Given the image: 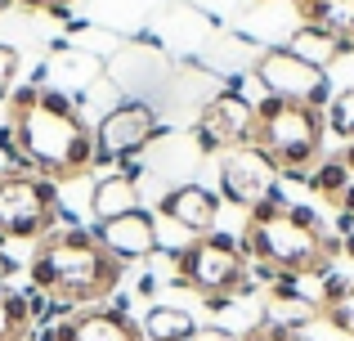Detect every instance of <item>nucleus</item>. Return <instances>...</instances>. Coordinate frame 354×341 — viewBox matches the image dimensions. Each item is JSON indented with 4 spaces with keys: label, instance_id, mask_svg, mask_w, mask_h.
Masks as SVG:
<instances>
[{
    "label": "nucleus",
    "instance_id": "obj_24",
    "mask_svg": "<svg viewBox=\"0 0 354 341\" xmlns=\"http://www.w3.org/2000/svg\"><path fill=\"white\" fill-rule=\"evenodd\" d=\"M189 341H242V333H234V328H193Z\"/></svg>",
    "mask_w": 354,
    "mask_h": 341
},
{
    "label": "nucleus",
    "instance_id": "obj_5",
    "mask_svg": "<svg viewBox=\"0 0 354 341\" xmlns=\"http://www.w3.org/2000/svg\"><path fill=\"white\" fill-rule=\"evenodd\" d=\"M175 283L198 292L202 301L211 297H251V261L238 238L229 234H202L175 252Z\"/></svg>",
    "mask_w": 354,
    "mask_h": 341
},
{
    "label": "nucleus",
    "instance_id": "obj_2",
    "mask_svg": "<svg viewBox=\"0 0 354 341\" xmlns=\"http://www.w3.org/2000/svg\"><path fill=\"white\" fill-rule=\"evenodd\" d=\"M238 243L251 261V274H260L265 283L328 279L332 256L341 252V238H332L310 207H287L283 198L247 211V225H242Z\"/></svg>",
    "mask_w": 354,
    "mask_h": 341
},
{
    "label": "nucleus",
    "instance_id": "obj_25",
    "mask_svg": "<svg viewBox=\"0 0 354 341\" xmlns=\"http://www.w3.org/2000/svg\"><path fill=\"white\" fill-rule=\"evenodd\" d=\"M18 5H27V9H45V14H63L72 0H18Z\"/></svg>",
    "mask_w": 354,
    "mask_h": 341
},
{
    "label": "nucleus",
    "instance_id": "obj_21",
    "mask_svg": "<svg viewBox=\"0 0 354 341\" xmlns=\"http://www.w3.org/2000/svg\"><path fill=\"white\" fill-rule=\"evenodd\" d=\"M323 319H328V324L337 328L341 337H354V279H350L346 297H341V301H332V306L323 310Z\"/></svg>",
    "mask_w": 354,
    "mask_h": 341
},
{
    "label": "nucleus",
    "instance_id": "obj_11",
    "mask_svg": "<svg viewBox=\"0 0 354 341\" xmlns=\"http://www.w3.org/2000/svg\"><path fill=\"white\" fill-rule=\"evenodd\" d=\"M54 341H144L139 324L117 306H86L54 324Z\"/></svg>",
    "mask_w": 354,
    "mask_h": 341
},
{
    "label": "nucleus",
    "instance_id": "obj_26",
    "mask_svg": "<svg viewBox=\"0 0 354 341\" xmlns=\"http://www.w3.org/2000/svg\"><path fill=\"white\" fill-rule=\"evenodd\" d=\"M9 274H14V261H9V252H5V247H0V288H5V283H9Z\"/></svg>",
    "mask_w": 354,
    "mask_h": 341
},
{
    "label": "nucleus",
    "instance_id": "obj_9",
    "mask_svg": "<svg viewBox=\"0 0 354 341\" xmlns=\"http://www.w3.org/2000/svg\"><path fill=\"white\" fill-rule=\"evenodd\" d=\"M251 131H256V104L242 99L238 90H220L202 104L198 126H193V140H198L202 153H229L251 144Z\"/></svg>",
    "mask_w": 354,
    "mask_h": 341
},
{
    "label": "nucleus",
    "instance_id": "obj_12",
    "mask_svg": "<svg viewBox=\"0 0 354 341\" xmlns=\"http://www.w3.org/2000/svg\"><path fill=\"white\" fill-rule=\"evenodd\" d=\"M157 211H162V220H171L175 229H184L189 238L216 234V225H220V198L207 184H175L171 193H162Z\"/></svg>",
    "mask_w": 354,
    "mask_h": 341
},
{
    "label": "nucleus",
    "instance_id": "obj_13",
    "mask_svg": "<svg viewBox=\"0 0 354 341\" xmlns=\"http://www.w3.org/2000/svg\"><path fill=\"white\" fill-rule=\"evenodd\" d=\"M95 238L117 256L121 265H135V261H148L157 252V220L153 211H130V216H117V220H104L95 225Z\"/></svg>",
    "mask_w": 354,
    "mask_h": 341
},
{
    "label": "nucleus",
    "instance_id": "obj_16",
    "mask_svg": "<svg viewBox=\"0 0 354 341\" xmlns=\"http://www.w3.org/2000/svg\"><path fill=\"white\" fill-rule=\"evenodd\" d=\"M193 315L180 306H153L144 319H139V333L144 341H189L193 337Z\"/></svg>",
    "mask_w": 354,
    "mask_h": 341
},
{
    "label": "nucleus",
    "instance_id": "obj_20",
    "mask_svg": "<svg viewBox=\"0 0 354 341\" xmlns=\"http://www.w3.org/2000/svg\"><path fill=\"white\" fill-rule=\"evenodd\" d=\"M323 117H328V131L337 135V140L354 144V86H346L341 95H332V104L323 108Z\"/></svg>",
    "mask_w": 354,
    "mask_h": 341
},
{
    "label": "nucleus",
    "instance_id": "obj_17",
    "mask_svg": "<svg viewBox=\"0 0 354 341\" xmlns=\"http://www.w3.org/2000/svg\"><path fill=\"white\" fill-rule=\"evenodd\" d=\"M350 180H354V175L346 171V162H341V158H323L319 167L305 175V184H310V189L319 193L323 202H332V207H341V198H346Z\"/></svg>",
    "mask_w": 354,
    "mask_h": 341
},
{
    "label": "nucleus",
    "instance_id": "obj_15",
    "mask_svg": "<svg viewBox=\"0 0 354 341\" xmlns=\"http://www.w3.org/2000/svg\"><path fill=\"white\" fill-rule=\"evenodd\" d=\"M90 211H95V220L104 225V220H117V216H130V211H139V189L130 175H104V180L95 184V193H90Z\"/></svg>",
    "mask_w": 354,
    "mask_h": 341
},
{
    "label": "nucleus",
    "instance_id": "obj_23",
    "mask_svg": "<svg viewBox=\"0 0 354 341\" xmlns=\"http://www.w3.org/2000/svg\"><path fill=\"white\" fill-rule=\"evenodd\" d=\"M242 341H310L301 333H292V328H274V324H256L251 333H242Z\"/></svg>",
    "mask_w": 354,
    "mask_h": 341
},
{
    "label": "nucleus",
    "instance_id": "obj_4",
    "mask_svg": "<svg viewBox=\"0 0 354 341\" xmlns=\"http://www.w3.org/2000/svg\"><path fill=\"white\" fill-rule=\"evenodd\" d=\"M323 140H328V117L323 108L287 104V99H260L256 104V131L251 149L265 153L278 175L305 180L323 162Z\"/></svg>",
    "mask_w": 354,
    "mask_h": 341
},
{
    "label": "nucleus",
    "instance_id": "obj_3",
    "mask_svg": "<svg viewBox=\"0 0 354 341\" xmlns=\"http://www.w3.org/2000/svg\"><path fill=\"white\" fill-rule=\"evenodd\" d=\"M121 270L126 265L99 243L90 229H50L41 243L32 247L27 261V279L36 292H45V301L54 306H99L104 297H113Z\"/></svg>",
    "mask_w": 354,
    "mask_h": 341
},
{
    "label": "nucleus",
    "instance_id": "obj_6",
    "mask_svg": "<svg viewBox=\"0 0 354 341\" xmlns=\"http://www.w3.org/2000/svg\"><path fill=\"white\" fill-rule=\"evenodd\" d=\"M54 220H59V184L23 167L0 171V247L41 243Z\"/></svg>",
    "mask_w": 354,
    "mask_h": 341
},
{
    "label": "nucleus",
    "instance_id": "obj_8",
    "mask_svg": "<svg viewBox=\"0 0 354 341\" xmlns=\"http://www.w3.org/2000/svg\"><path fill=\"white\" fill-rule=\"evenodd\" d=\"M162 135V117H157L153 104L144 99H130V104H117L104 122L95 126V162H126L135 153H144L148 144Z\"/></svg>",
    "mask_w": 354,
    "mask_h": 341
},
{
    "label": "nucleus",
    "instance_id": "obj_14",
    "mask_svg": "<svg viewBox=\"0 0 354 341\" xmlns=\"http://www.w3.org/2000/svg\"><path fill=\"white\" fill-rule=\"evenodd\" d=\"M287 50H292L296 59H305L310 68L328 72L341 54L354 50V45H350L346 32H337V27H296V32L287 36Z\"/></svg>",
    "mask_w": 354,
    "mask_h": 341
},
{
    "label": "nucleus",
    "instance_id": "obj_27",
    "mask_svg": "<svg viewBox=\"0 0 354 341\" xmlns=\"http://www.w3.org/2000/svg\"><path fill=\"white\" fill-rule=\"evenodd\" d=\"M9 5H14V0H0V9H9Z\"/></svg>",
    "mask_w": 354,
    "mask_h": 341
},
{
    "label": "nucleus",
    "instance_id": "obj_18",
    "mask_svg": "<svg viewBox=\"0 0 354 341\" xmlns=\"http://www.w3.org/2000/svg\"><path fill=\"white\" fill-rule=\"evenodd\" d=\"M292 14L301 27H337L350 18V0H292Z\"/></svg>",
    "mask_w": 354,
    "mask_h": 341
},
{
    "label": "nucleus",
    "instance_id": "obj_7",
    "mask_svg": "<svg viewBox=\"0 0 354 341\" xmlns=\"http://www.w3.org/2000/svg\"><path fill=\"white\" fill-rule=\"evenodd\" d=\"M251 77L260 81L265 99H287V104H310V108H328L332 104L328 72H319L305 59H296L287 45L260 50L256 63H251Z\"/></svg>",
    "mask_w": 354,
    "mask_h": 341
},
{
    "label": "nucleus",
    "instance_id": "obj_19",
    "mask_svg": "<svg viewBox=\"0 0 354 341\" xmlns=\"http://www.w3.org/2000/svg\"><path fill=\"white\" fill-rule=\"evenodd\" d=\"M32 333V310H27L23 292L0 288V341H27Z\"/></svg>",
    "mask_w": 354,
    "mask_h": 341
},
{
    "label": "nucleus",
    "instance_id": "obj_22",
    "mask_svg": "<svg viewBox=\"0 0 354 341\" xmlns=\"http://www.w3.org/2000/svg\"><path fill=\"white\" fill-rule=\"evenodd\" d=\"M14 77H18V50L14 45H0V99L14 95Z\"/></svg>",
    "mask_w": 354,
    "mask_h": 341
},
{
    "label": "nucleus",
    "instance_id": "obj_1",
    "mask_svg": "<svg viewBox=\"0 0 354 341\" xmlns=\"http://www.w3.org/2000/svg\"><path fill=\"white\" fill-rule=\"evenodd\" d=\"M0 149L14 153L23 171H36L54 184L81 180L95 167V131L63 95L41 86H23L9 95Z\"/></svg>",
    "mask_w": 354,
    "mask_h": 341
},
{
    "label": "nucleus",
    "instance_id": "obj_10",
    "mask_svg": "<svg viewBox=\"0 0 354 341\" xmlns=\"http://www.w3.org/2000/svg\"><path fill=\"white\" fill-rule=\"evenodd\" d=\"M220 193H225V202H234L242 211H256V207H265V202L283 198V193H278V171L269 167V158L256 153L251 144L220 153Z\"/></svg>",
    "mask_w": 354,
    "mask_h": 341
}]
</instances>
